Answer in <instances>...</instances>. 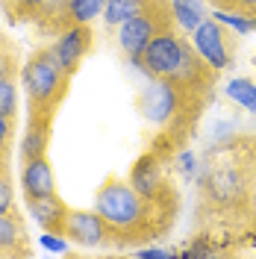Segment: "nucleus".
<instances>
[{
    "mask_svg": "<svg viewBox=\"0 0 256 259\" xmlns=\"http://www.w3.org/2000/svg\"><path fill=\"white\" fill-rule=\"evenodd\" d=\"M192 45L215 71H227L236 59V45L227 35V27L215 15H206L192 30Z\"/></svg>",
    "mask_w": 256,
    "mask_h": 259,
    "instance_id": "7",
    "label": "nucleus"
},
{
    "mask_svg": "<svg viewBox=\"0 0 256 259\" xmlns=\"http://www.w3.org/2000/svg\"><path fill=\"white\" fill-rule=\"evenodd\" d=\"M136 68H142L144 77H156L180 85L183 92H192L200 97H212L218 71L194 50V45L177 30L168 27L159 35H153V41L144 48L139 59H133Z\"/></svg>",
    "mask_w": 256,
    "mask_h": 259,
    "instance_id": "3",
    "label": "nucleus"
},
{
    "mask_svg": "<svg viewBox=\"0 0 256 259\" xmlns=\"http://www.w3.org/2000/svg\"><path fill=\"white\" fill-rule=\"evenodd\" d=\"M27 212L32 215V221L41 227V230H50V233H65V215H68V203H65L59 194H50V197H41V200H24Z\"/></svg>",
    "mask_w": 256,
    "mask_h": 259,
    "instance_id": "13",
    "label": "nucleus"
},
{
    "mask_svg": "<svg viewBox=\"0 0 256 259\" xmlns=\"http://www.w3.org/2000/svg\"><path fill=\"white\" fill-rule=\"evenodd\" d=\"M136 256H139V259H174V256H180V253L165 250V247H139V250H136Z\"/></svg>",
    "mask_w": 256,
    "mask_h": 259,
    "instance_id": "24",
    "label": "nucleus"
},
{
    "mask_svg": "<svg viewBox=\"0 0 256 259\" xmlns=\"http://www.w3.org/2000/svg\"><path fill=\"white\" fill-rule=\"evenodd\" d=\"M171 9H174L177 30H186V32H192L206 18V9H203L200 0H171Z\"/></svg>",
    "mask_w": 256,
    "mask_h": 259,
    "instance_id": "16",
    "label": "nucleus"
},
{
    "mask_svg": "<svg viewBox=\"0 0 256 259\" xmlns=\"http://www.w3.org/2000/svg\"><path fill=\"white\" fill-rule=\"evenodd\" d=\"M21 85L27 97V121H50L62 109L71 92V74L65 71L50 48H38L21 65Z\"/></svg>",
    "mask_w": 256,
    "mask_h": 259,
    "instance_id": "4",
    "label": "nucleus"
},
{
    "mask_svg": "<svg viewBox=\"0 0 256 259\" xmlns=\"http://www.w3.org/2000/svg\"><path fill=\"white\" fill-rule=\"evenodd\" d=\"M41 247L45 250H53V253H65L68 250V239L65 236H59V233H50V230H41Z\"/></svg>",
    "mask_w": 256,
    "mask_h": 259,
    "instance_id": "23",
    "label": "nucleus"
},
{
    "mask_svg": "<svg viewBox=\"0 0 256 259\" xmlns=\"http://www.w3.org/2000/svg\"><path fill=\"white\" fill-rule=\"evenodd\" d=\"M212 15L236 32H256V15H247V12H239V9H215Z\"/></svg>",
    "mask_w": 256,
    "mask_h": 259,
    "instance_id": "19",
    "label": "nucleus"
},
{
    "mask_svg": "<svg viewBox=\"0 0 256 259\" xmlns=\"http://www.w3.org/2000/svg\"><path fill=\"white\" fill-rule=\"evenodd\" d=\"M200 218L227 236L256 239V139L230 136L215 142L200 171ZM206 227V230H209Z\"/></svg>",
    "mask_w": 256,
    "mask_h": 259,
    "instance_id": "1",
    "label": "nucleus"
},
{
    "mask_svg": "<svg viewBox=\"0 0 256 259\" xmlns=\"http://www.w3.org/2000/svg\"><path fill=\"white\" fill-rule=\"evenodd\" d=\"M153 0H106L103 6V21L106 27H121L124 21H130L133 15H139L142 9H147Z\"/></svg>",
    "mask_w": 256,
    "mask_h": 259,
    "instance_id": "15",
    "label": "nucleus"
},
{
    "mask_svg": "<svg viewBox=\"0 0 256 259\" xmlns=\"http://www.w3.org/2000/svg\"><path fill=\"white\" fill-rule=\"evenodd\" d=\"M95 209L109 227L115 247H127L168 236L180 215V200H150L130 180L106 177L97 186Z\"/></svg>",
    "mask_w": 256,
    "mask_h": 259,
    "instance_id": "2",
    "label": "nucleus"
},
{
    "mask_svg": "<svg viewBox=\"0 0 256 259\" xmlns=\"http://www.w3.org/2000/svg\"><path fill=\"white\" fill-rule=\"evenodd\" d=\"M233 9L247 12V15H256V0H233Z\"/></svg>",
    "mask_w": 256,
    "mask_h": 259,
    "instance_id": "26",
    "label": "nucleus"
},
{
    "mask_svg": "<svg viewBox=\"0 0 256 259\" xmlns=\"http://www.w3.org/2000/svg\"><path fill=\"white\" fill-rule=\"evenodd\" d=\"M68 0H12L9 15L21 24H32L45 35H59L68 30Z\"/></svg>",
    "mask_w": 256,
    "mask_h": 259,
    "instance_id": "8",
    "label": "nucleus"
},
{
    "mask_svg": "<svg viewBox=\"0 0 256 259\" xmlns=\"http://www.w3.org/2000/svg\"><path fill=\"white\" fill-rule=\"evenodd\" d=\"M165 162L168 159L162 153H156L153 147L144 150L130 168V186L150 200H180V192L165 171Z\"/></svg>",
    "mask_w": 256,
    "mask_h": 259,
    "instance_id": "6",
    "label": "nucleus"
},
{
    "mask_svg": "<svg viewBox=\"0 0 256 259\" xmlns=\"http://www.w3.org/2000/svg\"><path fill=\"white\" fill-rule=\"evenodd\" d=\"M0 112L18 118V85H15V77H0Z\"/></svg>",
    "mask_w": 256,
    "mask_h": 259,
    "instance_id": "22",
    "label": "nucleus"
},
{
    "mask_svg": "<svg viewBox=\"0 0 256 259\" xmlns=\"http://www.w3.org/2000/svg\"><path fill=\"white\" fill-rule=\"evenodd\" d=\"M65 239L80 247H115L112 233L97 209H71L65 215Z\"/></svg>",
    "mask_w": 256,
    "mask_h": 259,
    "instance_id": "9",
    "label": "nucleus"
},
{
    "mask_svg": "<svg viewBox=\"0 0 256 259\" xmlns=\"http://www.w3.org/2000/svg\"><path fill=\"white\" fill-rule=\"evenodd\" d=\"M168 27H177L171 0H153L147 9H142L139 15H133L130 21H124L118 27V48L124 50V56L133 62L153 41V35H159Z\"/></svg>",
    "mask_w": 256,
    "mask_h": 259,
    "instance_id": "5",
    "label": "nucleus"
},
{
    "mask_svg": "<svg viewBox=\"0 0 256 259\" xmlns=\"http://www.w3.org/2000/svg\"><path fill=\"white\" fill-rule=\"evenodd\" d=\"M212 6H218V9H233V0H209Z\"/></svg>",
    "mask_w": 256,
    "mask_h": 259,
    "instance_id": "27",
    "label": "nucleus"
},
{
    "mask_svg": "<svg viewBox=\"0 0 256 259\" xmlns=\"http://www.w3.org/2000/svg\"><path fill=\"white\" fill-rule=\"evenodd\" d=\"M15 133H18V118L0 112V162H12Z\"/></svg>",
    "mask_w": 256,
    "mask_h": 259,
    "instance_id": "20",
    "label": "nucleus"
},
{
    "mask_svg": "<svg viewBox=\"0 0 256 259\" xmlns=\"http://www.w3.org/2000/svg\"><path fill=\"white\" fill-rule=\"evenodd\" d=\"M21 192H24V200H41L56 194V177L48 156L21 162Z\"/></svg>",
    "mask_w": 256,
    "mask_h": 259,
    "instance_id": "11",
    "label": "nucleus"
},
{
    "mask_svg": "<svg viewBox=\"0 0 256 259\" xmlns=\"http://www.w3.org/2000/svg\"><path fill=\"white\" fill-rule=\"evenodd\" d=\"M15 209V180L9 162H0V215Z\"/></svg>",
    "mask_w": 256,
    "mask_h": 259,
    "instance_id": "21",
    "label": "nucleus"
},
{
    "mask_svg": "<svg viewBox=\"0 0 256 259\" xmlns=\"http://www.w3.org/2000/svg\"><path fill=\"white\" fill-rule=\"evenodd\" d=\"M50 136H53V124L50 121H27L24 124V136H21V162L48 156Z\"/></svg>",
    "mask_w": 256,
    "mask_h": 259,
    "instance_id": "14",
    "label": "nucleus"
},
{
    "mask_svg": "<svg viewBox=\"0 0 256 259\" xmlns=\"http://www.w3.org/2000/svg\"><path fill=\"white\" fill-rule=\"evenodd\" d=\"M177 162H180V171H183L186 177L194 174V153L192 150H180V153H177Z\"/></svg>",
    "mask_w": 256,
    "mask_h": 259,
    "instance_id": "25",
    "label": "nucleus"
},
{
    "mask_svg": "<svg viewBox=\"0 0 256 259\" xmlns=\"http://www.w3.org/2000/svg\"><path fill=\"white\" fill-rule=\"evenodd\" d=\"M103 6H106V0H68V27H74V24H92L97 15H103Z\"/></svg>",
    "mask_w": 256,
    "mask_h": 259,
    "instance_id": "17",
    "label": "nucleus"
},
{
    "mask_svg": "<svg viewBox=\"0 0 256 259\" xmlns=\"http://www.w3.org/2000/svg\"><path fill=\"white\" fill-rule=\"evenodd\" d=\"M30 236L18 206L12 212L0 215V256H30Z\"/></svg>",
    "mask_w": 256,
    "mask_h": 259,
    "instance_id": "12",
    "label": "nucleus"
},
{
    "mask_svg": "<svg viewBox=\"0 0 256 259\" xmlns=\"http://www.w3.org/2000/svg\"><path fill=\"white\" fill-rule=\"evenodd\" d=\"M92 48H95V32H92L89 24H74V27H68V30H62L53 38V45H50L53 56L59 59V65H62L71 77L77 74V68L82 65V59L89 56Z\"/></svg>",
    "mask_w": 256,
    "mask_h": 259,
    "instance_id": "10",
    "label": "nucleus"
},
{
    "mask_svg": "<svg viewBox=\"0 0 256 259\" xmlns=\"http://www.w3.org/2000/svg\"><path fill=\"white\" fill-rule=\"evenodd\" d=\"M227 97L233 103H239L241 109H247L250 115H256V82L247 77H236L227 82Z\"/></svg>",
    "mask_w": 256,
    "mask_h": 259,
    "instance_id": "18",
    "label": "nucleus"
}]
</instances>
